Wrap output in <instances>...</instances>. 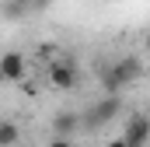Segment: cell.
<instances>
[{
  "mask_svg": "<svg viewBox=\"0 0 150 147\" xmlns=\"http://www.w3.org/2000/svg\"><path fill=\"white\" fill-rule=\"evenodd\" d=\"M140 74H143L140 60H136V56H126V60H115L112 67H105L101 84H105V91H108V95H122V88H126V84H133Z\"/></svg>",
  "mask_w": 150,
  "mask_h": 147,
  "instance_id": "6da1fadb",
  "label": "cell"
},
{
  "mask_svg": "<svg viewBox=\"0 0 150 147\" xmlns=\"http://www.w3.org/2000/svg\"><path fill=\"white\" fill-rule=\"evenodd\" d=\"M122 112V95H105L101 102H94L91 109H87V116L80 119L87 130H98V126H105V123H112L115 116Z\"/></svg>",
  "mask_w": 150,
  "mask_h": 147,
  "instance_id": "7a4b0ae2",
  "label": "cell"
},
{
  "mask_svg": "<svg viewBox=\"0 0 150 147\" xmlns=\"http://www.w3.org/2000/svg\"><path fill=\"white\" fill-rule=\"evenodd\" d=\"M77 81H80V70H77V63L70 56H56V60L49 63V84H52V88L70 91V88H77Z\"/></svg>",
  "mask_w": 150,
  "mask_h": 147,
  "instance_id": "3957f363",
  "label": "cell"
},
{
  "mask_svg": "<svg viewBox=\"0 0 150 147\" xmlns=\"http://www.w3.org/2000/svg\"><path fill=\"white\" fill-rule=\"evenodd\" d=\"M122 140L129 147H147L150 144V116H129L122 126Z\"/></svg>",
  "mask_w": 150,
  "mask_h": 147,
  "instance_id": "277c9868",
  "label": "cell"
},
{
  "mask_svg": "<svg viewBox=\"0 0 150 147\" xmlns=\"http://www.w3.org/2000/svg\"><path fill=\"white\" fill-rule=\"evenodd\" d=\"M28 77V60L21 53H4L0 56V81L4 84H18Z\"/></svg>",
  "mask_w": 150,
  "mask_h": 147,
  "instance_id": "5b68a950",
  "label": "cell"
},
{
  "mask_svg": "<svg viewBox=\"0 0 150 147\" xmlns=\"http://www.w3.org/2000/svg\"><path fill=\"white\" fill-rule=\"evenodd\" d=\"M80 126H84V123H80L77 112H56V116H52V133H56V140H70Z\"/></svg>",
  "mask_w": 150,
  "mask_h": 147,
  "instance_id": "8992f818",
  "label": "cell"
},
{
  "mask_svg": "<svg viewBox=\"0 0 150 147\" xmlns=\"http://www.w3.org/2000/svg\"><path fill=\"white\" fill-rule=\"evenodd\" d=\"M18 137H21L18 126H14L11 119H0V147H14V144H18Z\"/></svg>",
  "mask_w": 150,
  "mask_h": 147,
  "instance_id": "52a82bcc",
  "label": "cell"
},
{
  "mask_svg": "<svg viewBox=\"0 0 150 147\" xmlns=\"http://www.w3.org/2000/svg\"><path fill=\"white\" fill-rule=\"evenodd\" d=\"M11 14H21V11H35V0H11V7H7Z\"/></svg>",
  "mask_w": 150,
  "mask_h": 147,
  "instance_id": "ba28073f",
  "label": "cell"
},
{
  "mask_svg": "<svg viewBox=\"0 0 150 147\" xmlns=\"http://www.w3.org/2000/svg\"><path fill=\"white\" fill-rule=\"evenodd\" d=\"M49 147H74V144H70V140H56V137H52V144H49Z\"/></svg>",
  "mask_w": 150,
  "mask_h": 147,
  "instance_id": "9c48e42d",
  "label": "cell"
},
{
  "mask_svg": "<svg viewBox=\"0 0 150 147\" xmlns=\"http://www.w3.org/2000/svg\"><path fill=\"white\" fill-rule=\"evenodd\" d=\"M105 147H129V144H126V140L119 137V140H108V144H105Z\"/></svg>",
  "mask_w": 150,
  "mask_h": 147,
  "instance_id": "30bf717a",
  "label": "cell"
},
{
  "mask_svg": "<svg viewBox=\"0 0 150 147\" xmlns=\"http://www.w3.org/2000/svg\"><path fill=\"white\" fill-rule=\"evenodd\" d=\"M52 0H35V11H42V7H49Z\"/></svg>",
  "mask_w": 150,
  "mask_h": 147,
  "instance_id": "8fae6325",
  "label": "cell"
},
{
  "mask_svg": "<svg viewBox=\"0 0 150 147\" xmlns=\"http://www.w3.org/2000/svg\"><path fill=\"white\" fill-rule=\"evenodd\" d=\"M147 53H150V35H147Z\"/></svg>",
  "mask_w": 150,
  "mask_h": 147,
  "instance_id": "7c38bea8",
  "label": "cell"
}]
</instances>
